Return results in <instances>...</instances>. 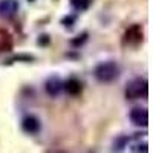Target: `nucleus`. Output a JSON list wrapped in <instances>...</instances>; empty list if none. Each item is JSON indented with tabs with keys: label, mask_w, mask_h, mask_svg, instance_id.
<instances>
[{
	"label": "nucleus",
	"mask_w": 153,
	"mask_h": 153,
	"mask_svg": "<svg viewBox=\"0 0 153 153\" xmlns=\"http://www.w3.org/2000/svg\"><path fill=\"white\" fill-rule=\"evenodd\" d=\"M94 75L100 83H112L120 76V66L117 61L107 60V61H101L95 66Z\"/></svg>",
	"instance_id": "nucleus-1"
},
{
	"label": "nucleus",
	"mask_w": 153,
	"mask_h": 153,
	"mask_svg": "<svg viewBox=\"0 0 153 153\" xmlns=\"http://www.w3.org/2000/svg\"><path fill=\"white\" fill-rule=\"evenodd\" d=\"M124 95L127 100H141V98H147L149 97V83L146 78H133L127 83Z\"/></svg>",
	"instance_id": "nucleus-2"
},
{
	"label": "nucleus",
	"mask_w": 153,
	"mask_h": 153,
	"mask_svg": "<svg viewBox=\"0 0 153 153\" xmlns=\"http://www.w3.org/2000/svg\"><path fill=\"white\" fill-rule=\"evenodd\" d=\"M144 42V28L141 25H132L126 29L124 35H123V45L129 46V48H138Z\"/></svg>",
	"instance_id": "nucleus-3"
},
{
	"label": "nucleus",
	"mask_w": 153,
	"mask_h": 153,
	"mask_svg": "<svg viewBox=\"0 0 153 153\" xmlns=\"http://www.w3.org/2000/svg\"><path fill=\"white\" fill-rule=\"evenodd\" d=\"M22 129L28 135H37L42 130V121L38 120L35 115H26L22 120Z\"/></svg>",
	"instance_id": "nucleus-4"
},
{
	"label": "nucleus",
	"mask_w": 153,
	"mask_h": 153,
	"mask_svg": "<svg viewBox=\"0 0 153 153\" xmlns=\"http://www.w3.org/2000/svg\"><path fill=\"white\" fill-rule=\"evenodd\" d=\"M130 121L138 127H147L149 126V112L146 107H133L130 110Z\"/></svg>",
	"instance_id": "nucleus-5"
},
{
	"label": "nucleus",
	"mask_w": 153,
	"mask_h": 153,
	"mask_svg": "<svg viewBox=\"0 0 153 153\" xmlns=\"http://www.w3.org/2000/svg\"><path fill=\"white\" fill-rule=\"evenodd\" d=\"M19 8H20L19 0H0V17L12 19L17 14Z\"/></svg>",
	"instance_id": "nucleus-6"
},
{
	"label": "nucleus",
	"mask_w": 153,
	"mask_h": 153,
	"mask_svg": "<svg viewBox=\"0 0 153 153\" xmlns=\"http://www.w3.org/2000/svg\"><path fill=\"white\" fill-rule=\"evenodd\" d=\"M61 89H63V81L58 75H52V76H49V78L46 80L45 83V91L49 97H57L60 95L61 92Z\"/></svg>",
	"instance_id": "nucleus-7"
},
{
	"label": "nucleus",
	"mask_w": 153,
	"mask_h": 153,
	"mask_svg": "<svg viewBox=\"0 0 153 153\" xmlns=\"http://www.w3.org/2000/svg\"><path fill=\"white\" fill-rule=\"evenodd\" d=\"M63 87H65V91L72 97H76L83 92V84L78 78H75V76H71L66 83H63Z\"/></svg>",
	"instance_id": "nucleus-8"
},
{
	"label": "nucleus",
	"mask_w": 153,
	"mask_h": 153,
	"mask_svg": "<svg viewBox=\"0 0 153 153\" xmlns=\"http://www.w3.org/2000/svg\"><path fill=\"white\" fill-rule=\"evenodd\" d=\"M92 2H94V0H71V6L75 11L81 12V11H86V9L91 8Z\"/></svg>",
	"instance_id": "nucleus-9"
},
{
	"label": "nucleus",
	"mask_w": 153,
	"mask_h": 153,
	"mask_svg": "<svg viewBox=\"0 0 153 153\" xmlns=\"http://www.w3.org/2000/svg\"><path fill=\"white\" fill-rule=\"evenodd\" d=\"M81 38H75V40H72V45H75V46H78V45H81L84 40H86V38H87V34L84 32V34H81L80 35Z\"/></svg>",
	"instance_id": "nucleus-10"
},
{
	"label": "nucleus",
	"mask_w": 153,
	"mask_h": 153,
	"mask_svg": "<svg viewBox=\"0 0 153 153\" xmlns=\"http://www.w3.org/2000/svg\"><path fill=\"white\" fill-rule=\"evenodd\" d=\"M74 20H75V19H74V17H69V19H68V17H66V19H63V23H72V22H74Z\"/></svg>",
	"instance_id": "nucleus-11"
}]
</instances>
